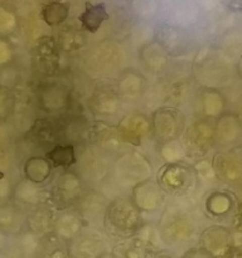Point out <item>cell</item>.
<instances>
[{"label":"cell","instance_id":"4fadbf2b","mask_svg":"<svg viewBox=\"0 0 242 258\" xmlns=\"http://www.w3.org/2000/svg\"><path fill=\"white\" fill-rule=\"evenodd\" d=\"M160 237L166 243L183 242L188 237V226L180 217L171 216L170 212H166L160 223Z\"/></svg>","mask_w":242,"mask_h":258},{"label":"cell","instance_id":"4316f807","mask_svg":"<svg viewBox=\"0 0 242 258\" xmlns=\"http://www.w3.org/2000/svg\"><path fill=\"white\" fill-rule=\"evenodd\" d=\"M3 178H4V173H3V171L0 170V181L3 180Z\"/></svg>","mask_w":242,"mask_h":258},{"label":"cell","instance_id":"cb8c5ba5","mask_svg":"<svg viewBox=\"0 0 242 258\" xmlns=\"http://www.w3.org/2000/svg\"><path fill=\"white\" fill-rule=\"evenodd\" d=\"M223 258H242V253L238 251H234V249H229L228 253L226 254Z\"/></svg>","mask_w":242,"mask_h":258},{"label":"cell","instance_id":"5bb4252c","mask_svg":"<svg viewBox=\"0 0 242 258\" xmlns=\"http://www.w3.org/2000/svg\"><path fill=\"white\" fill-rule=\"evenodd\" d=\"M57 236L63 241L71 242L81 231H82V218L81 214L75 211L63 212L57 219Z\"/></svg>","mask_w":242,"mask_h":258},{"label":"cell","instance_id":"8fae6325","mask_svg":"<svg viewBox=\"0 0 242 258\" xmlns=\"http://www.w3.org/2000/svg\"><path fill=\"white\" fill-rule=\"evenodd\" d=\"M110 19L107 9H106L105 3H97L92 4L90 2H86L85 10L80 14L78 20L81 23L82 29L87 30L88 33H96L103 24V22Z\"/></svg>","mask_w":242,"mask_h":258},{"label":"cell","instance_id":"7402d4cb","mask_svg":"<svg viewBox=\"0 0 242 258\" xmlns=\"http://www.w3.org/2000/svg\"><path fill=\"white\" fill-rule=\"evenodd\" d=\"M71 252L67 242L55 236L44 247V258H70Z\"/></svg>","mask_w":242,"mask_h":258},{"label":"cell","instance_id":"9a60e30c","mask_svg":"<svg viewBox=\"0 0 242 258\" xmlns=\"http://www.w3.org/2000/svg\"><path fill=\"white\" fill-rule=\"evenodd\" d=\"M150 248L151 244L141 234L136 233L118 247V253L121 258H148Z\"/></svg>","mask_w":242,"mask_h":258},{"label":"cell","instance_id":"d4e9b609","mask_svg":"<svg viewBox=\"0 0 242 258\" xmlns=\"http://www.w3.org/2000/svg\"><path fill=\"white\" fill-rule=\"evenodd\" d=\"M150 258H173V257L169 256L168 253H164V252H158V253L151 254Z\"/></svg>","mask_w":242,"mask_h":258},{"label":"cell","instance_id":"ffe728a7","mask_svg":"<svg viewBox=\"0 0 242 258\" xmlns=\"http://www.w3.org/2000/svg\"><path fill=\"white\" fill-rule=\"evenodd\" d=\"M52 164L42 158H32L25 164V174L34 183H42L49 176Z\"/></svg>","mask_w":242,"mask_h":258},{"label":"cell","instance_id":"5b68a950","mask_svg":"<svg viewBox=\"0 0 242 258\" xmlns=\"http://www.w3.org/2000/svg\"><path fill=\"white\" fill-rule=\"evenodd\" d=\"M118 136L123 144L139 146L143 144L144 139L151 134L150 118L140 113L128 115L116 126Z\"/></svg>","mask_w":242,"mask_h":258},{"label":"cell","instance_id":"2e32d148","mask_svg":"<svg viewBox=\"0 0 242 258\" xmlns=\"http://www.w3.org/2000/svg\"><path fill=\"white\" fill-rule=\"evenodd\" d=\"M47 160L55 168H71L77 161L75 146L73 144H58L47 154Z\"/></svg>","mask_w":242,"mask_h":258},{"label":"cell","instance_id":"7c38bea8","mask_svg":"<svg viewBox=\"0 0 242 258\" xmlns=\"http://www.w3.org/2000/svg\"><path fill=\"white\" fill-rule=\"evenodd\" d=\"M145 87V78L133 68H126L120 73L117 80V91L121 98H135L141 95Z\"/></svg>","mask_w":242,"mask_h":258},{"label":"cell","instance_id":"83f0119b","mask_svg":"<svg viewBox=\"0 0 242 258\" xmlns=\"http://www.w3.org/2000/svg\"><path fill=\"white\" fill-rule=\"evenodd\" d=\"M70 258H83V257H80V256H75V254H71Z\"/></svg>","mask_w":242,"mask_h":258},{"label":"cell","instance_id":"ac0fdd59","mask_svg":"<svg viewBox=\"0 0 242 258\" xmlns=\"http://www.w3.org/2000/svg\"><path fill=\"white\" fill-rule=\"evenodd\" d=\"M70 4L62 2H52L42 7V18L48 25H59L67 19Z\"/></svg>","mask_w":242,"mask_h":258},{"label":"cell","instance_id":"f1b7e54d","mask_svg":"<svg viewBox=\"0 0 242 258\" xmlns=\"http://www.w3.org/2000/svg\"><path fill=\"white\" fill-rule=\"evenodd\" d=\"M55 2H60V0H55Z\"/></svg>","mask_w":242,"mask_h":258},{"label":"cell","instance_id":"30bf717a","mask_svg":"<svg viewBox=\"0 0 242 258\" xmlns=\"http://www.w3.org/2000/svg\"><path fill=\"white\" fill-rule=\"evenodd\" d=\"M140 62L144 67L153 73H160L168 66L166 50L159 43H148L140 49Z\"/></svg>","mask_w":242,"mask_h":258},{"label":"cell","instance_id":"6da1fadb","mask_svg":"<svg viewBox=\"0 0 242 258\" xmlns=\"http://www.w3.org/2000/svg\"><path fill=\"white\" fill-rule=\"evenodd\" d=\"M103 224L110 234L128 239L143 228L144 219L141 212L130 199L118 197L106 207Z\"/></svg>","mask_w":242,"mask_h":258},{"label":"cell","instance_id":"484cf974","mask_svg":"<svg viewBox=\"0 0 242 258\" xmlns=\"http://www.w3.org/2000/svg\"><path fill=\"white\" fill-rule=\"evenodd\" d=\"M97 258H118L117 256H116L115 253H108V252H103L101 256H98Z\"/></svg>","mask_w":242,"mask_h":258},{"label":"cell","instance_id":"603a6c76","mask_svg":"<svg viewBox=\"0 0 242 258\" xmlns=\"http://www.w3.org/2000/svg\"><path fill=\"white\" fill-rule=\"evenodd\" d=\"M183 258H212L209 256V253L202 251V249H193V251H189L184 254Z\"/></svg>","mask_w":242,"mask_h":258},{"label":"cell","instance_id":"ba28073f","mask_svg":"<svg viewBox=\"0 0 242 258\" xmlns=\"http://www.w3.org/2000/svg\"><path fill=\"white\" fill-rule=\"evenodd\" d=\"M149 170H150V165L140 154L126 153L123 158H120L118 171L125 175L128 180H136V183L145 180L143 175H148Z\"/></svg>","mask_w":242,"mask_h":258},{"label":"cell","instance_id":"277c9868","mask_svg":"<svg viewBox=\"0 0 242 258\" xmlns=\"http://www.w3.org/2000/svg\"><path fill=\"white\" fill-rule=\"evenodd\" d=\"M130 201L134 206L143 213L156 212L164 202V191L161 190L158 183L151 179H145L139 181L131 189Z\"/></svg>","mask_w":242,"mask_h":258},{"label":"cell","instance_id":"3957f363","mask_svg":"<svg viewBox=\"0 0 242 258\" xmlns=\"http://www.w3.org/2000/svg\"><path fill=\"white\" fill-rule=\"evenodd\" d=\"M191 169L180 163H166L158 173V185L164 193L182 194L191 185Z\"/></svg>","mask_w":242,"mask_h":258},{"label":"cell","instance_id":"7a4b0ae2","mask_svg":"<svg viewBox=\"0 0 242 258\" xmlns=\"http://www.w3.org/2000/svg\"><path fill=\"white\" fill-rule=\"evenodd\" d=\"M151 135L159 145L173 143L183 133L184 116L174 107L156 108L150 117Z\"/></svg>","mask_w":242,"mask_h":258},{"label":"cell","instance_id":"44dd1931","mask_svg":"<svg viewBox=\"0 0 242 258\" xmlns=\"http://www.w3.org/2000/svg\"><path fill=\"white\" fill-rule=\"evenodd\" d=\"M86 43V37L83 35L82 30L76 28H65L59 37V45L63 50L72 52L82 48Z\"/></svg>","mask_w":242,"mask_h":258},{"label":"cell","instance_id":"8992f818","mask_svg":"<svg viewBox=\"0 0 242 258\" xmlns=\"http://www.w3.org/2000/svg\"><path fill=\"white\" fill-rule=\"evenodd\" d=\"M90 108L98 117H112L121 108L120 93L110 86H100L91 95Z\"/></svg>","mask_w":242,"mask_h":258},{"label":"cell","instance_id":"d6986e66","mask_svg":"<svg viewBox=\"0 0 242 258\" xmlns=\"http://www.w3.org/2000/svg\"><path fill=\"white\" fill-rule=\"evenodd\" d=\"M47 103L49 111H60L68 107L71 102V92L66 86L53 85L47 88Z\"/></svg>","mask_w":242,"mask_h":258},{"label":"cell","instance_id":"e0dca14e","mask_svg":"<svg viewBox=\"0 0 242 258\" xmlns=\"http://www.w3.org/2000/svg\"><path fill=\"white\" fill-rule=\"evenodd\" d=\"M106 166L103 161L98 156L93 154H86L83 155L81 161V173L82 176L91 181H100L106 173Z\"/></svg>","mask_w":242,"mask_h":258},{"label":"cell","instance_id":"9c48e42d","mask_svg":"<svg viewBox=\"0 0 242 258\" xmlns=\"http://www.w3.org/2000/svg\"><path fill=\"white\" fill-rule=\"evenodd\" d=\"M58 197L65 203H76L81 201L83 193V184L81 176L73 171H63L57 184Z\"/></svg>","mask_w":242,"mask_h":258},{"label":"cell","instance_id":"52a82bcc","mask_svg":"<svg viewBox=\"0 0 242 258\" xmlns=\"http://www.w3.org/2000/svg\"><path fill=\"white\" fill-rule=\"evenodd\" d=\"M71 244L70 251H73L71 254L83 258H97L105 252L102 238L95 231H81Z\"/></svg>","mask_w":242,"mask_h":258}]
</instances>
